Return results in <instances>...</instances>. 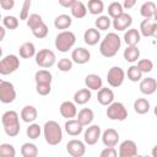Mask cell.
I'll list each match as a JSON object with an SVG mask.
<instances>
[{
    "mask_svg": "<svg viewBox=\"0 0 157 157\" xmlns=\"http://www.w3.org/2000/svg\"><path fill=\"white\" fill-rule=\"evenodd\" d=\"M112 25V20L109 16H105V15H101L96 18L94 21V26L99 31H107Z\"/></svg>",
    "mask_w": 157,
    "mask_h": 157,
    "instance_id": "37",
    "label": "cell"
},
{
    "mask_svg": "<svg viewBox=\"0 0 157 157\" xmlns=\"http://www.w3.org/2000/svg\"><path fill=\"white\" fill-rule=\"evenodd\" d=\"M123 55L128 63H135L140 58V50H139L137 45H128L126 49L124 50Z\"/></svg>",
    "mask_w": 157,
    "mask_h": 157,
    "instance_id": "29",
    "label": "cell"
},
{
    "mask_svg": "<svg viewBox=\"0 0 157 157\" xmlns=\"http://www.w3.org/2000/svg\"><path fill=\"white\" fill-rule=\"evenodd\" d=\"M151 155H152L153 157H157V145L153 146V148H152V151H151Z\"/></svg>",
    "mask_w": 157,
    "mask_h": 157,
    "instance_id": "54",
    "label": "cell"
},
{
    "mask_svg": "<svg viewBox=\"0 0 157 157\" xmlns=\"http://www.w3.org/2000/svg\"><path fill=\"white\" fill-rule=\"evenodd\" d=\"M43 135H44L45 142L52 146L59 145L63 140V130H61L59 123H56L55 120H48L44 124Z\"/></svg>",
    "mask_w": 157,
    "mask_h": 157,
    "instance_id": "3",
    "label": "cell"
},
{
    "mask_svg": "<svg viewBox=\"0 0 157 157\" xmlns=\"http://www.w3.org/2000/svg\"><path fill=\"white\" fill-rule=\"evenodd\" d=\"M139 88H140V92H141L142 94L151 96V94H153V93L157 91V81H156V78H153V77L142 78V80L140 81Z\"/></svg>",
    "mask_w": 157,
    "mask_h": 157,
    "instance_id": "17",
    "label": "cell"
},
{
    "mask_svg": "<svg viewBox=\"0 0 157 157\" xmlns=\"http://www.w3.org/2000/svg\"><path fill=\"white\" fill-rule=\"evenodd\" d=\"M64 129L67 132V135H70V136H78L82 132V130H83V125L77 119H67L65 125H64Z\"/></svg>",
    "mask_w": 157,
    "mask_h": 157,
    "instance_id": "18",
    "label": "cell"
},
{
    "mask_svg": "<svg viewBox=\"0 0 157 157\" xmlns=\"http://www.w3.org/2000/svg\"><path fill=\"white\" fill-rule=\"evenodd\" d=\"M2 26L7 29H16L18 27V20L16 16H11V15H7V16H4L2 18Z\"/></svg>",
    "mask_w": 157,
    "mask_h": 157,
    "instance_id": "41",
    "label": "cell"
},
{
    "mask_svg": "<svg viewBox=\"0 0 157 157\" xmlns=\"http://www.w3.org/2000/svg\"><path fill=\"white\" fill-rule=\"evenodd\" d=\"M102 142L105 147H115L118 145V141H119V134L115 129H107L102 132Z\"/></svg>",
    "mask_w": 157,
    "mask_h": 157,
    "instance_id": "14",
    "label": "cell"
},
{
    "mask_svg": "<svg viewBox=\"0 0 157 157\" xmlns=\"http://www.w3.org/2000/svg\"><path fill=\"white\" fill-rule=\"evenodd\" d=\"M71 59H72L74 63H76V64H78V65H83V64H86V63L90 61V59H91V53H90L88 49L82 48V47H78V48H76V49L72 50V53H71Z\"/></svg>",
    "mask_w": 157,
    "mask_h": 157,
    "instance_id": "15",
    "label": "cell"
},
{
    "mask_svg": "<svg viewBox=\"0 0 157 157\" xmlns=\"http://www.w3.org/2000/svg\"><path fill=\"white\" fill-rule=\"evenodd\" d=\"M34 81H36V83H52L53 76L49 70L40 69L34 74Z\"/></svg>",
    "mask_w": 157,
    "mask_h": 157,
    "instance_id": "31",
    "label": "cell"
},
{
    "mask_svg": "<svg viewBox=\"0 0 157 157\" xmlns=\"http://www.w3.org/2000/svg\"><path fill=\"white\" fill-rule=\"evenodd\" d=\"M75 43H76V36L71 31H66V29L61 31L55 37V48L61 53L69 52L75 45Z\"/></svg>",
    "mask_w": 157,
    "mask_h": 157,
    "instance_id": "4",
    "label": "cell"
},
{
    "mask_svg": "<svg viewBox=\"0 0 157 157\" xmlns=\"http://www.w3.org/2000/svg\"><path fill=\"white\" fill-rule=\"evenodd\" d=\"M0 6L2 10H12L15 6V0H0Z\"/></svg>",
    "mask_w": 157,
    "mask_h": 157,
    "instance_id": "49",
    "label": "cell"
},
{
    "mask_svg": "<svg viewBox=\"0 0 157 157\" xmlns=\"http://www.w3.org/2000/svg\"><path fill=\"white\" fill-rule=\"evenodd\" d=\"M153 18H155V22H157V10H156V12L153 15Z\"/></svg>",
    "mask_w": 157,
    "mask_h": 157,
    "instance_id": "55",
    "label": "cell"
},
{
    "mask_svg": "<svg viewBox=\"0 0 157 157\" xmlns=\"http://www.w3.org/2000/svg\"><path fill=\"white\" fill-rule=\"evenodd\" d=\"M71 23H72V18H71V16H69L66 13H61V15L56 16L54 20V26L56 29L65 31L71 26Z\"/></svg>",
    "mask_w": 157,
    "mask_h": 157,
    "instance_id": "28",
    "label": "cell"
},
{
    "mask_svg": "<svg viewBox=\"0 0 157 157\" xmlns=\"http://www.w3.org/2000/svg\"><path fill=\"white\" fill-rule=\"evenodd\" d=\"M26 134H27V136H28L29 139L36 140V139H38V137L40 136V134H42V129H40L39 124H36V123L33 121V123H29V126L27 128Z\"/></svg>",
    "mask_w": 157,
    "mask_h": 157,
    "instance_id": "40",
    "label": "cell"
},
{
    "mask_svg": "<svg viewBox=\"0 0 157 157\" xmlns=\"http://www.w3.org/2000/svg\"><path fill=\"white\" fill-rule=\"evenodd\" d=\"M102 136V131H101V126L99 125H88V128H86L85 134H83V141L92 146L96 145L99 140V137Z\"/></svg>",
    "mask_w": 157,
    "mask_h": 157,
    "instance_id": "10",
    "label": "cell"
},
{
    "mask_svg": "<svg viewBox=\"0 0 157 157\" xmlns=\"http://www.w3.org/2000/svg\"><path fill=\"white\" fill-rule=\"evenodd\" d=\"M134 110L137 114H141V115L148 113V110H150V102L146 98H137L134 102Z\"/></svg>",
    "mask_w": 157,
    "mask_h": 157,
    "instance_id": "33",
    "label": "cell"
},
{
    "mask_svg": "<svg viewBox=\"0 0 157 157\" xmlns=\"http://www.w3.org/2000/svg\"><path fill=\"white\" fill-rule=\"evenodd\" d=\"M87 10L91 15H101L104 11V4L102 0H88Z\"/></svg>",
    "mask_w": 157,
    "mask_h": 157,
    "instance_id": "32",
    "label": "cell"
},
{
    "mask_svg": "<svg viewBox=\"0 0 157 157\" xmlns=\"http://www.w3.org/2000/svg\"><path fill=\"white\" fill-rule=\"evenodd\" d=\"M123 12H124L123 4L118 2V1H114V2L109 4V6H108V16L110 18H115V17L120 16Z\"/></svg>",
    "mask_w": 157,
    "mask_h": 157,
    "instance_id": "38",
    "label": "cell"
},
{
    "mask_svg": "<svg viewBox=\"0 0 157 157\" xmlns=\"http://www.w3.org/2000/svg\"><path fill=\"white\" fill-rule=\"evenodd\" d=\"M32 33H33V36H34L36 38H38V39H43V38H45V37L48 36V33H49V28H48V26H47L45 23H42L39 27H37L36 29H33Z\"/></svg>",
    "mask_w": 157,
    "mask_h": 157,
    "instance_id": "44",
    "label": "cell"
},
{
    "mask_svg": "<svg viewBox=\"0 0 157 157\" xmlns=\"http://www.w3.org/2000/svg\"><path fill=\"white\" fill-rule=\"evenodd\" d=\"M141 39V33L136 28H129L124 33V42L126 45H137Z\"/></svg>",
    "mask_w": 157,
    "mask_h": 157,
    "instance_id": "22",
    "label": "cell"
},
{
    "mask_svg": "<svg viewBox=\"0 0 157 157\" xmlns=\"http://www.w3.org/2000/svg\"><path fill=\"white\" fill-rule=\"evenodd\" d=\"M72 64H74L72 59L63 58V59H60V60L58 61L56 66H58V69H59L60 71H63V72H67V71H70V70L72 69Z\"/></svg>",
    "mask_w": 157,
    "mask_h": 157,
    "instance_id": "43",
    "label": "cell"
},
{
    "mask_svg": "<svg viewBox=\"0 0 157 157\" xmlns=\"http://www.w3.org/2000/svg\"><path fill=\"white\" fill-rule=\"evenodd\" d=\"M70 11H71V16L80 20V18H83L86 15H87V6L82 2V1H76L71 7H70Z\"/></svg>",
    "mask_w": 157,
    "mask_h": 157,
    "instance_id": "27",
    "label": "cell"
},
{
    "mask_svg": "<svg viewBox=\"0 0 157 157\" xmlns=\"http://www.w3.org/2000/svg\"><path fill=\"white\" fill-rule=\"evenodd\" d=\"M125 80V72L120 66H113L107 72V82L112 87H120Z\"/></svg>",
    "mask_w": 157,
    "mask_h": 157,
    "instance_id": "9",
    "label": "cell"
},
{
    "mask_svg": "<svg viewBox=\"0 0 157 157\" xmlns=\"http://www.w3.org/2000/svg\"><path fill=\"white\" fill-rule=\"evenodd\" d=\"M32 5V0H25L22 9L20 11V20H27L29 17V9Z\"/></svg>",
    "mask_w": 157,
    "mask_h": 157,
    "instance_id": "47",
    "label": "cell"
},
{
    "mask_svg": "<svg viewBox=\"0 0 157 157\" xmlns=\"http://www.w3.org/2000/svg\"><path fill=\"white\" fill-rule=\"evenodd\" d=\"M108 119L110 120H118V121H124L128 118V110L125 105L121 102H113L108 105L107 112H105Z\"/></svg>",
    "mask_w": 157,
    "mask_h": 157,
    "instance_id": "5",
    "label": "cell"
},
{
    "mask_svg": "<svg viewBox=\"0 0 157 157\" xmlns=\"http://www.w3.org/2000/svg\"><path fill=\"white\" fill-rule=\"evenodd\" d=\"M26 23L29 27V29L33 31V29H36L37 27H39L44 22H43V18H42L40 15H38V13H31L29 17L26 20Z\"/></svg>",
    "mask_w": 157,
    "mask_h": 157,
    "instance_id": "39",
    "label": "cell"
},
{
    "mask_svg": "<svg viewBox=\"0 0 157 157\" xmlns=\"http://www.w3.org/2000/svg\"><path fill=\"white\" fill-rule=\"evenodd\" d=\"M4 38H5V27L1 26L0 27V40H4Z\"/></svg>",
    "mask_w": 157,
    "mask_h": 157,
    "instance_id": "52",
    "label": "cell"
},
{
    "mask_svg": "<svg viewBox=\"0 0 157 157\" xmlns=\"http://www.w3.org/2000/svg\"><path fill=\"white\" fill-rule=\"evenodd\" d=\"M20 117L25 123H33L38 117L37 108L33 107V105H25L21 110Z\"/></svg>",
    "mask_w": 157,
    "mask_h": 157,
    "instance_id": "23",
    "label": "cell"
},
{
    "mask_svg": "<svg viewBox=\"0 0 157 157\" xmlns=\"http://www.w3.org/2000/svg\"><path fill=\"white\" fill-rule=\"evenodd\" d=\"M76 1H77V0H59V4H60L63 7L69 9V7H71Z\"/></svg>",
    "mask_w": 157,
    "mask_h": 157,
    "instance_id": "51",
    "label": "cell"
},
{
    "mask_svg": "<svg viewBox=\"0 0 157 157\" xmlns=\"http://www.w3.org/2000/svg\"><path fill=\"white\" fill-rule=\"evenodd\" d=\"M152 37L157 39V22H155V26H153V31H152Z\"/></svg>",
    "mask_w": 157,
    "mask_h": 157,
    "instance_id": "53",
    "label": "cell"
},
{
    "mask_svg": "<svg viewBox=\"0 0 157 157\" xmlns=\"http://www.w3.org/2000/svg\"><path fill=\"white\" fill-rule=\"evenodd\" d=\"M18 54L23 59H29L32 56H36L37 52H36L34 44L32 42H26V43L21 44L20 48H18Z\"/></svg>",
    "mask_w": 157,
    "mask_h": 157,
    "instance_id": "25",
    "label": "cell"
},
{
    "mask_svg": "<svg viewBox=\"0 0 157 157\" xmlns=\"http://www.w3.org/2000/svg\"><path fill=\"white\" fill-rule=\"evenodd\" d=\"M86 142H82L81 140L72 139L66 144V151L72 157H82L86 153Z\"/></svg>",
    "mask_w": 157,
    "mask_h": 157,
    "instance_id": "11",
    "label": "cell"
},
{
    "mask_svg": "<svg viewBox=\"0 0 157 157\" xmlns=\"http://www.w3.org/2000/svg\"><path fill=\"white\" fill-rule=\"evenodd\" d=\"M153 26L155 22L151 21V18H145L141 23H140V33L144 37H152V31H153Z\"/></svg>",
    "mask_w": 157,
    "mask_h": 157,
    "instance_id": "35",
    "label": "cell"
},
{
    "mask_svg": "<svg viewBox=\"0 0 157 157\" xmlns=\"http://www.w3.org/2000/svg\"><path fill=\"white\" fill-rule=\"evenodd\" d=\"M97 101L102 105H109L114 102V92L108 87H102L101 90H98Z\"/></svg>",
    "mask_w": 157,
    "mask_h": 157,
    "instance_id": "19",
    "label": "cell"
},
{
    "mask_svg": "<svg viewBox=\"0 0 157 157\" xmlns=\"http://www.w3.org/2000/svg\"><path fill=\"white\" fill-rule=\"evenodd\" d=\"M136 1H137V0H124V2H123L124 10H130V9H132V7L135 6Z\"/></svg>",
    "mask_w": 157,
    "mask_h": 157,
    "instance_id": "50",
    "label": "cell"
},
{
    "mask_svg": "<svg viewBox=\"0 0 157 157\" xmlns=\"http://www.w3.org/2000/svg\"><path fill=\"white\" fill-rule=\"evenodd\" d=\"M137 66L139 69L144 72V74H147V72H151L152 69H153V63L150 60V59H141L137 61Z\"/></svg>",
    "mask_w": 157,
    "mask_h": 157,
    "instance_id": "45",
    "label": "cell"
},
{
    "mask_svg": "<svg viewBox=\"0 0 157 157\" xmlns=\"http://www.w3.org/2000/svg\"><path fill=\"white\" fill-rule=\"evenodd\" d=\"M153 113H155V115H156V117H157V105H156V107H155V109H153Z\"/></svg>",
    "mask_w": 157,
    "mask_h": 157,
    "instance_id": "56",
    "label": "cell"
},
{
    "mask_svg": "<svg viewBox=\"0 0 157 157\" xmlns=\"http://www.w3.org/2000/svg\"><path fill=\"white\" fill-rule=\"evenodd\" d=\"M142 75H144V72L139 69L137 65H131V66L128 69V71H126V76H128V78H129L131 82L141 81V80H142Z\"/></svg>",
    "mask_w": 157,
    "mask_h": 157,
    "instance_id": "36",
    "label": "cell"
},
{
    "mask_svg": "<svg viewBox=\"0 0 157 157\" xmlns=\"http://www.w3.org/2000/svg\"><path fill=\"white\" fill-rule=\"evenodd\" d=\"M0 156L1 157H15L16 150L10 144H1L0 145Z\"/></svg>",
    "mask_w": 157,
    "mask_h": 157,
    "instance_id": "42",
    "label": "cell"
},
{
    "mask_svg": "<svg viewBox=\"0 0 157 157\" xmlns=\"http://www.w3.org/2000/svg\"><path fill=\"white\" fill-rule=\"evenodd\" d=\"M120 45H121L120 37L114 32H109L99 44V53L104 58H113L117 55L118 50L120 49Z\"/></svg>",
    "mask_w": 157,
    "mask_h": 157,
    "instance_id": "1",
    "label": "cell"
},
{
    "mask_svg": "<svg viewBox=\"0 0 157 157\" xmlns=\"http://www.w3.org/2000/svg\"><path fill=\"white\" fill-rule=\"evenodd\" d=\"M21 155L23 157H37L38 156V148L32 142H25L21 146Z\"/></svg>",
    "mask_w": 157,
    "mask_h": 157,
    "instance_id": "34",
    "label": "cell"
},
{
    "mask_svg": "<svg viewBox=\"0 0 157 157\" xmlns=\"http://www.w3.org/2000/svg\"><path fill=\"white\" fill-rule=\"evenodd\" d=\"M36 91L39 96H48L52 91V83H36Z\"/></svg>",
    "mask_w": 157,
    "mask_h": 157,
    "instance_id": "46",
    "label": "cell"
},
{
    "mask_svg": "<svg viewBox=\"0 0 157 157\" xmlns=\"http://www.w3.org/2000/svg\"><path fill=\"white\" fill-rule=\"evenodd\" d=\"M99 156L101 157H117L118 156V151L114 147H105L104 150L101 151Z\"/></svg>",
    "mask_w": 157,
    "mask_h": 157,
    "instance_id": "48",
    "label": "cell"
},
{
    "mask_svg": "<svg viewBox=\"0 0 157 157\" xmlns=\"http://www.w3.org/2000/svg\"><path fill=\"white\" fill-rule=\"evenodd\" d=\"M112 25H113L114 29H117V31H126L132 25V17H131V15L123 12L120 16L113 18Z\"/></svg>",
    "mask_w": 157,
    "mask_h": 157,
    "instance_id": "13",
    "label": "cell"
},
{
    "mask_svg": "<svg viewBox=\"0 0 157 157\" xmlns=\"http://www.w3.org/2000/svg\"><path fill=\"white\" fill-rule=\"evenodd\" d=\"M20 67V59L15 54H9L0 60V74L10 75Z\"/></svg>",
    "mask_w": 157,
    "mask_h": 157,
    "instance_id": "7",
    "label": "cell"
},
{
    "mask_svg": "<svg viewBox=\"0 0 157 157\" xmlns=\"http://www.w3.org/2000/svg\"><path fill=\"white\" fill-rule=\"evenodd\" d=\"M119 157H134L137 155V146L132 140H124L119 145Z\"/></svg>",
    "mask_w": 157,
    "mask_h": 157,
    "instance_id": "12",
    "label": "cell"
},
{
    "mask_svg": "<svg viewBox=\"0 0 157 157\" xmlns=\"http://www.w3.org/2000/svg\"><path fill=\"white\" fill-rule=\"evenodd\" d=\"M83 126H88L93 119H94V114H93V110L90 109V108H82L78 113H77V118H76Z\"/></svg>",
    "mask_w": 157,
    "mask_h": 157,
    "instance_id": "26",
    "label": "cell"
},
{
    "mask_svg": "<svg viewBox=\"0 0 157 157\" xmlns=\"http://www.w3.org/2000/svg\"><path fill=\"white\" fill-rule=\"evenodd\" d=\"M59 112L61 114L63 118L66 119H74L75 117H77V108H76V103L71 102V101H65L60 104L59 107Z\"/></svg>",
    "mask_w": 157,
    "mask_h": 157,
    "instance_id": "16",
    "label": "cell"
},
{
    "mask_svg": "<svg viewBox=\"0 0 157 157\" xmlns=\"http://www.w3.org/2000/svg\"><path fill=\"white\" fill-rule=\"evenodd\" d=\"M85 85L91 91H98L103 87V81L99 75L97 74H88L85 77Z\"/></svg>",
    "mask_w": 157,
    "mask_h": 157,
    "instance_id": "21",
    "label": "cell"
},
{
    "mask_svg": "<svg viewBox=\"0 0 157 157\" xmlns=\"http://www.w3.org/2000/svg\"><path fill=\"white\" fill-rule=\"evenodd\" d=\"M34 58H36V64L42 69H49L56 61V56L54 52H52L50 49H40L39 52H37Z\"/></svg>",
    "mask_w": 157,
    "mask_h": 157,
    "instance_id": "6",
    "label": "cell"
},
{
    "mask_svg": "<svg viewBox=\"0 0 157 157\" xmlns=\"http://www.w3.org/2000/svg\"><path fill=\"white\" fill-rule=\"evenodd\" d=\"M16 99V90L13 85L9 81H0V101L4 104L12 103Z\"/></svg>",
    "mask_w": 157,
    "mask_h": 157,
    "instance_id": "8",
    "label": "cell"
},
{
    "mask_svg": "<svg viewBox=\"0 0 157 157\" xmlns=\"http://www.w3.org/2000/svg\"><path fill=\"white\" fill-rule=\"evenodd\" d=\"M1 123L4 126V130L7 136L15 137L20 134L21 126H20V118L17 112L15 110H6L1 115Z\"/></svg>",
    "mask_w": 157,
    "mask_h": 157,
    "instance_id": "2",
    "label": "cell"
},
{
    "mask_svg": "<svg viewBox=\"0 0 157 157\" xmlns=\"http://www.w3.org/2000/svg\"><path fill=\"white\" fill-rule=\"evenodd\" d=\"M83 40L87 45H96L99 40H101V32L99 29H97L96 27H92V28H88L83 33Z\"/></svg>",
    "mask_w": 157,
    "mask_h": 157,
    "instance_id": "20",
    "label": "cell"
},
{
    "mask_svg": "<svg viewBox=\"0 0 157 157\" xmlns=\"http://www.w3.org/2000/svg\"><path fill=\"white\" fill-rule=\"evenodd\" d=\"M157 7H156V4L153 1H146L141 5L140 7V13L144 18H152L155 12H156Z\"/></svg>",
    "mask_w": 157,
    "mask_h": 157,
    "instance_id": "30",
    "label": "cell"
},
{
    "mask_svg": "<svg viewBox=\"0 0 157 157\" xmlns=\"http://www.w3.org/2000/svg\"><path fill=\"white\" fill-rule=\"evenodd\" d=\"M91 97H92V93H91V90L90 88H87V87L86 88H81V90H78V91L75 92V94H74V102L76 104H78V105H83V104H86V103L90 102Z\"/></svg>",
    "mask_w": 157,
    "mask_h": 157,
    "instance_id": "24",
    "label": "cell"
}]
</instances>
